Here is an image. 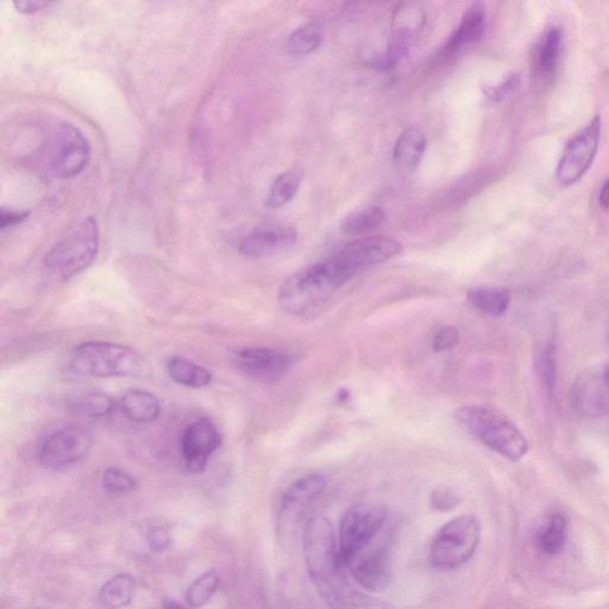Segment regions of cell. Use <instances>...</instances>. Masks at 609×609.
<instances>
[{
  "instance_id": "6da1fadb",
  "label": "cell",
  "mask_w": 609,
  "mask_h": 609,
  "mask_svg": "<svg viewBox=\"0 0 609 609\" xmlns=\"http://www.w3.org/2000/svg\"><path fill=\"white\" fill-rule=\"evenodd\" d=\"M305 557L309 577L332 609H394L350 582L339 540L328 519L316 515L306 526Z\"/></svg>"
},
{
  "instance_id": "7a4b0ae2",
  "label": "cell",
  "mask_w": 609,
  "mask_h": 609,
  "mask_svg": "<svg viewBox=\"0 0 609 609\" xmlns=\"http://www.w3.org/2000/svg\"><path fill=\"white\" fill-rule=\"evenodd\" d=\"M350 280L329 257L291 275L278 290V305L292 316H311L324 308Z\"/></svg>"
},
{
  "instance_id": "3957f363",
  "label": "cell",
  "mask_w": 609,
  "mask_h": 609,
  "mask_svg": "<svg viewBox=\"0 0 609 609\" xmlns=\"http://www.w3.org/2000/svg\"><path fill=\"white\" fill-rule=\"evenodd\" d=\"M101 235L97 219L75 220L48 251L43 270L55 281H68L88 268L97 257Z\"/></svg>"
},
{
  "instance_id": "277c9868",
  "label": "cell",
  "mask_w": 609,
  "mask_h": 609,
  "mask_svg": "<svg viewBox=\"0 0 609 609\" xmlns=\"http://www.w3.org/2000/svg\"><path fill=\"white\" fill-rule=\"evenodd\" d=\"M453 416L467 432L505 459L517 462L529 452L524 433L497 409L483 405L464 406Z\"/></svg>"
},
{
  "instance_id": "5b68a950",
  "label": "cell",
  "mask_w": 609,
  "mask_h": 609,
  "mask_svg": "<svg viewBox=\"0 0 609 609\" xmlns=\"http://www.w3.org/2000/svg\"><path fill=\"white\" fill-rule=\"evenodd\" d=\"M143 367L139 351L123 344L86 342L75 347L70 360L72 373L89 377H126Z\"/></svg>"
},
{
  "instance_id": "8992f818",
  "label": "cell",
  "mask_w": 609,
  "mask_h": 609,
  "mask_svg": "<svg viewBox=\"0 0 609 609\" xmlns=\"http://www.w3.org/2000/svg\"><path fill=\"white\" fill-rule=\"evenodd\" d=\"M480 539V522L473 515L453 519L433 539L430 552L432 566L444 571L457 569L474 556Z\"/></svg>"
},
{
  "instance_id": "52a82bcc",
  "label": "cell",
  "mask_w": 609,
  "mask_h": 609,
  "mask_svg": "<svg viewBox=\"0 0 609 609\" xmlns=\"http://www.w3.org/2000/svg\"><path fill=\"white\" fill-rule=\"evenodd\" d=\"M44 157L51 177L66 180L77 177L88 167L91 146L79 127L62 123L51 133Z\"/></svg>"
},
{
  "instance_id": "ba28073f",
  "label": "cell",
  "mask_w": 609,
  "mask_h": 609,
  "mask_svg": "<svg viewBox=\"0 0 609 609\" xmlns=\"http://www.w3.org/2000/svg\"><path fill=\"white\" fill-rule=\"evenodd\" d=\"M386 509L373 502H360L347 509L340 522L339 548L347 566L373 542L386 521Z\"/></svg>"
},
{
  "instance_id": "9c48e42d",
  "label": "cell",
  "mask_w": 609,
  "mask_h": 609,
  "mask_svg": "<svg viewBox=\"0 0 609 609\" xmlns=\"http://www.w3.org/2000/svg\"><path fill=\"white\" fill-rule=\"evenodd\" d=\"M92 449V436L80 426H65L50 433L39 447V462L48 469H65L80 462Z\"/></svg>"
},
{
  "instance_id": "30bf717a",
  "label": "cell",
  "mask_w": 609,
  "mask_h": 609,
  "mask_svg": "<svg viewBox=\"0 0 609 609\" xmlns=\"http://www.w3.org/2000/svg\"><path fill=\"white\" fill-rule=\"evenodd\" d=\"M600 135L601 118L595 116L587 126L571 137L557 166L556 175L560 184L573 185L590 170L597 155Z\"/></svg>"
},
{
  "instance_id": "8fae6325",
  "label": "cell",
  "mask_w": 609,
  "mask_h": 609,
  "mask_svg": "<svg viewBox=\"0 0 609 609\" xmlns=\"http://www.w3.org/2000/svg\"><path fill=\"white\" fill-rule=\"evenodd\" d=\"M401 251V243L397 240L390 237H367L347 243L333 254L331 259L347 277L353 278L364 268L387 263Z\"/></svg>"
},
{
  "instance_id": "7c38bea8",
  "label": "cell",
  "mask_w": 609,
  "mask_h": 609,
  "mask_svg": "<svg viewBox=\"0 0 609 609\" xmlns=\"http://www.w3.org/2000/svg\"><path fill=\"white\" fill-rule=\"evenodd\" d=\"M325 486L326 480L323 475L311 474L299 478L285 491L278 514L281 535L290 533L302 521L313 502L323 494Z\"/></svg>"
},
{
  "instance_id": "4fadbf2b",
  "label": "cell",
  "mask_w": 609,
  "mask_h": 609,
  "mask_svg": "<svg viewBox=\"0 0 609 609\" xmlns=\"http://www.w3.org/2000/svg\"><path fill=\"white\" fill-rule=\"evenodd\" d=\"M233 360L240 373L263 384L280 380L293 364V357L290 354L266 346L239 350Z\"/></svg>"
},
{
  "instance_id": "5bb4252c",
  "label": "cell",
  "mask_w": 609,
  "mask_h": 609,
  "mask_svg": "<svg viewBox=\"0 0 609 609\" xmlns=\"http://www.w3.org/2000/svg\"><path fill=\"white\" fill-rule=\"evenodd\" d=\"M222 445V435L209 418L198 419L186 428L181 437V455L186 469L201 474L213 453Z\"/></svg>"
},
{
  "instance_id": "9a60e30c",
  "label": "cell",
  "mask_w": 609,
  "mask_h": 609,
  "mask_svg": "<svg viewBox=\"0 0 609 609\" xmlns=\"http://www.w3.org/2000/svg\"><path fill=\"white\" fill-rule=\"evenodd\" d=\"M346 569L363 590H386L392 581L390 552L386 545H369L347 564Z\"/></svg>"
},
{
  "instance_id": "2e32d148",
  "label": "cell",
  "mask_w": 609,
  "mask_h": 609,
  "mask_svg": "<svg viewBox=\"0 0 609 609\" xmlns=\"http://www.w3.org/2000/svg\"><path fill=\"white\" fill-rule=\"evenodd\" d=\"M571 400L582 415H609V378L604 369L587 370L580 375L571 391Z\"/></svg>"
},
{
  "instance_id": "e0dca14e",
  "label": "cell",
  "mask_w": 609,
  "mask_h": 609,
  "mask_svg": "<svg viewBox=\"0 0 609 609\" xmlns=\"http://www.w3.org/2000/svg\"><path fill=\"white\" fill-rule=\"evenodd\" d=\"M298 232L293 226L263 224L251 230L239 244L240 254L247 257H266L293 247Z\"/></svg>"
},
{
  "instance_id": "ac0fdd59",
  "label": "cell",
  "mask_w": 609,
  "mask_h": 609,
  "mask_svg": "<svg viewBox=\"0 0 609 609\" xmlns=\"http://www.w3.org/2000/svg\"><path fill=\"white\" fill-rule=\"evenodd\" d=\"M563 51V33L553 27L546 31L533 55V70L540 80H550L559 70Z\"/></svg>"
},
{
  "instance_id": "d6986e66",
  "label": "cell",
  "mask_w": 609,
  "mask_h": 609,
  "mask_svg": "<svg viewBox=\"0 0 609 609\" xmlns=\"http://www.w3.org/2000/svg\"><path fill=\"white\" fill-rule=\"evenodd\" d=\"M486 10L483 4H473L464 13L460 26L447 41L444 53L453 55L468 44L476 42L483 35Z\"/></svg>"
},
{
  "instance_id": "ffe728a7",
  "label": "cell",
  "mask_w": 609,
  "mask_h": 609,
  "mask_svg": "<svg viewBox=\"0 0 609 609\" xmlns=\"http://www.w3.org/2000/svg\"><path fill=\"white\" fill-rule=\"evenodd\" d=\"M426 146V137L418 127H408L395 142L393 157L394 163L401 171L409 173L415 171L424 156Z\"/></svg>"
},
{
  "instance_id": "44dd1931",
  "label": "cell",
  "mask_w": 609,
  "mask_h": 609,
  "mask_svg": "<svg viewBox=\"0 0 609 609\" xmlns=\"http://www.w3.org/2000/svg\"><path fill=\"white\" fill-rule=\"evenodd\" d=\"M118 407L129 421L140 424L156 421L161 413L160 400L144 390L127 391L120 398Z\"/></svg>"
},
{
  "instance_id": "7402d4cb",
  "label": "cell",
  "mask_w": 609,
  "mask_h": 609,
  "mask_svg": "<svg viewBox=\"0 0 609 609\" xmlns=\"http://www.w3.org/2000/svg\"><path fill=\"white\" fill-rule=\"evenodd\" d=\"M467 299L476 311L490 316L504 315L511 305V294L508 290L494 285H477L470 288Z\"/></svg>"
},
{
  "instance_id": "603a6c76",
  "label": "cell",
  "mask_w": 609,
  "mask_h": 609,
  "mask_svg": "<svg viewBox=\"0 0 609 609\" xmlns=\"http://www.w3.org/2000/svg\"><path fill=\"white\" fill-rule=\"evenodd\" d=\"M167 370L175 384L194 388V390H202L209 386L213 378L208 369L185 357L177 356L168 361Z\"/></svg>"
},
{
  "instance_id": "cb8c5ba5",
  "label": "cell",
  "mask_w": 609,
  "mask_h": 609,
  "mask_svg": "<svg viewBox=\"0 0 609 609\" xmlns=\"http://www.w3.org/2000/svg\"><path fill=\"white\" fill-rule=\"evenodd\" d=\"M425 12L415 3H406L397 9L393 17V40L408 47L412 36L422 29Z\"/></svg>"
},
{
  "instance_id": "d4e9b609",
  "label": "cell",
  "mask_w": 609,
  "mask_h": 609,
  "mask_svg": "<svg viewBox=\"0 0 609 609\" xmlns=\"http://www.w3.org/2000/svg\"><path fill=\"white\" fill-rule=\"evenodd\" d=\"M136 582L129 574H118L102 587L99 601L108 609H122L132 604Z\"/></svg>"
},
{
  "instance_id": "484cf974",
  "label": "cell",
  "mask_w": 609,
  "mask_h": 609,
  "mask_svg": "<svg viewBox=\"0 0 609 609\" xmlns=\"http://www.w3.org/2000/svg\"><path fill=\"white\" fill-rule=\"evenodd\" d=\"M67 406L78 415L98 419L104 418L112 413L116 407V402L110 395L103 392H86V393L68 399Z\"/></svg>"
},
{
  "instance_id": "4316f807",
  "label": "cell",
  "mask_w": 609,
  "mask_h": 609,
  "mask_svg": "<svg viewBox=\"0 0 609 609\" xmlns=\"http://www.w3.org/2000/svg\"><path fill=\"white\" fill-rule=\"evenodd\" d=\"M535 366L544 391L548 397H553L557 384V356L552 342H544L537 349Z\"/></svg>"
},
{
  "instance_id": "83f0119b",
  "label": "cell",
  "mask_w": 609,
  "mask_h": 609,
  "mask_svg": "<svg viewBox=\"0 0 609 609\" xmlns=\"http://www.w3.org/2000/svg\"><path fill=\"white\" fill-rule=\"evenodd\" d=\"M386 220V213L381 208L359 209L350 213L342 223V232L346 236H361L373 232Z\"/></svg>"
},
{
  "instance_id": "f1b7e54d",
  "label": "cell",
  "mask_w": 609,
  "mask_h": 609,
  "mask_svg": "<svg viewBox=\"0 0 609 609\" xmlns=\"http://www.w3.org/2000/svg\"><path fill=\"white\" fill-rule=\"evenodd\" d=\"M567 536V521L562 514L552 515L537 536L539 549L546 555H555L563 548Z\"/></svg>"
},
{
  "instance_id": "f546056e",
  "label": "cell",
  "mask_w": 609,
  "mask_h": 609,
  "mask_svg": "<svg viewBox=\"0 0 609 609\" xmlns=\"http://www.w3.org/2000/svg\"><path fill=\"white\" fill-rule=\"evenodd\" d=\"M301 182V177L294 171H285L278 175L267 195L268 208L278 209L288 204L298 194Z\"/></svg>"
},
{
  "instance_id": "4dcf8cb0",
  "label": "cell",
  "mask_w": 609,
  "mask_h": 609,
  "mask_svg": "<svg viewBox=\"0 0 609 609\" xmlns=\"http://www.w3.org/2000/svg\"><path fill=\"white\" fill-rule=\"evenodd\" d=\"M220 584L218 574L216 571H208L198 577L186 591V600L194 608L202 607L208 604L216 594Z\"/></svg>"
},
{
  "instance_id": "1f68e13d",
  "label": "cell",
  "mask_w": 609,
  "mask_h": 609,
  "mask_svg": "<svg viewBox=\"0 0 609 609\" xmlns=\"http://www.w3.org/2000/svg\"><path fill=\"white\" fill-rule=\"evenodd\" d=\"M323 34L316 24H306L298 27L288 39V49L294 55H306L318 49Z\"/></svg>"
},
{
  "instance_id": "d6a6232c",
  "label": "cell",
  "mask_w": 609,
  "mask_h": 609,
  "mask_svg": "<svg viewBox=\"0 0 609 609\" xmlns=\"http://www.w3.org/2000/svg\"><path fill=\"white\" fill-rule=\"evenodd\" d=\"M102 483L104 490L111 494L132 493L139 486L132 474L119 468H108L103 474Z\"/></svg>"
},
{
  "instance_id": "836d02e7",
  "label": "cell",
  "mask_w": 609,
  "mask_h": 609,
  "mask_svg": "<svg viewBox=\"0 0 609 609\" xmlns=\"http://www.w3.org/2000/svg\"><path fill=\"white\" fill-rule=\"evenodd\" d=\"M460 343V331L456 326H444L433 339V351L444 353L457 346Z\"/></svg>"
},
{
  "instance_id": "e575fe53",
  "label": "cell",
  "mask_w": 609,
  "mask_h": 609,
  "mask_svg": "<svg viewBox=\"0 0 609 609\" xmlns=\"http://www.w3.org/2000/svg\"><path fill=\"white\" fill-rule=\"evenodd\" d=\"M519 81H521V79H519L518 75H511V77L502 81L501 84L497 86H487V88H484V95L491 99V101L500 102L518 88Z\"/></svg>"
},
{
  "instance_id": "d590c367",
  "label": "cell",
  "mask_w": 609,
  "mask_h": 609,
  "mask_svg": "<svg viewBox=\"0 0 609 609\" xmlns=\"http://www.w3.org/2000/svg\"><path fill=\"white\" fill-rule=\"evenodd\" d=\"M457 504H459V498L449 488L439 487L432 491L431 505L433 508L438 509V511H449V509L456 507Z\"/></svg>"
},
{
  "instance_id": "8d00e7d4",
  "label": "cell",
  "mask_w": 609,
  "mask_h": 609,
  "mask_svg": "<svg viewBox=\"0 0 609 609\" xmlns=\"http://www.w3.org/2000/svg\"><path fill=\"white\" fill-rule=\"evenodd\" d=\"M147 540L148 544H149L151 552H164L170 548L171 544L170 533H168L167 529L163 528H153L149 529L147 535Z\"/></svg>"
},
{
  "instance_id": "74e56055",
  "label": "cell",
  "mask_w": 609,
  "mask_h": 609,
  "mask_svg": "<svg viewBox=\"0 0 609 609\" xmlns=\"http://www.w3.org/2000/svg\"><path fill=\"white\" fill-rule=\"evenodd\" d=\"M29 215L30 212L27 209L3 208L2 212H0V228L2 230L12 228L17 224L24 222Z\"/></svg>"
},
{
  "instance_id": "f35d334b",
  "label": "cell",
  "mask_w": 609,
  "mask_h": 609,
  "mask_svg": "<svg viewBox=\"0 0 609 609\" xmlns=\"http://www.w3.org/2000/svg\"><path fill=\"white\" fill-rule=\"evenodd\" d=\"M13 5H15L17 11L35 13L41 11V10L49 8L51 3L43 2V0H16V2H13Z\"/></svg>"
},
{
  "instance_id": "ab89813d",
  "label": "cell",
  "mask_w": 609,
  "mask_h": 609,
  "mask_svg": "<svg viewBox=\"0 0 609 609\" xmlns=\"http://www.w3.org/2000/svg\"><path fill=\"white\" fill-rule=\"evenodd\" d=\"M600 204L602 208H609V179L607 181H605L604 187L601 189Z\"/></svg>"
},
{
  "instance_id": "60d3db41",
  "label": "cell",
  "mask_w": 609,
  "mask_h": 609,
  "mask_svg": "<svg viewBox=\"0 0 609 609\" xmlns=\"http://www.w3.org/2000/svg\"><path fill=\"white\" fill-rule=\"evenodd\" d=\"M163 609H187L179 602L171 600V598H164L163 602Z\"/></svg>"
},
{
  "instance_id": "b9f144b4",
  "label": "cell",
  "mask_w": 609,
  "mask_h": 609,
  "mask_svg": "<svg viewBox=\"0 0 609 609\" xmlns=\"http://www.w3.org/2000/svg\"><path fill=\"white\" fill-rule=\"evenodd\" d=\"M349 399V392L346 390H340L339 392V400L340 402H346Z\"/></svg>"
},
{
  "instance_id": "7bdbcfd3",
  "label": "cell",
  "mask_w": 609,
  "mask_h": 609,
  "mask_svg": "<svg viewBox=\"0 0 609 609\" xmlns=\"http://www.w3.org/2000/svg\"><path fill=\"white\" fill-rule=\"evenodd\" d=\"M602 369H604L605 377L609 378V363L605 364V367H602Z\"/></svg>"
},
{
  "instance_id": "ee69618b",
  "label": "cell",
  "mask_w": 609,
  "mask_h": 609,
  "mask_svg": "<svg viewBox=\"0 0 609 609\" xmlns=\"http://www.w3.org/2000/svg\"><path fill=\"white\" fill-rule=\"evenodd\" d=\"M608 337H609V326H608Z\"/></svg>"
}]
</instances>
